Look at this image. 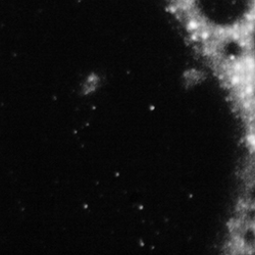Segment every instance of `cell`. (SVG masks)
<instances>
[{
    "mask_svg": "<svg viewBox=\"0 0 255 255\" xmlns=\"http://www.w3.org/2000/svg\"><path fill=\"white\" fill-rule=\"evenodd\" d=\"M190 8L204 24L215 29H234L252 12L254 0H189Z\"/></svg>",
    "mask_w": 255,
    "mask_h": 255,
    "instance_id": "cell-1",
    "label": "cell"
},
{
    "mask_svg": "<svg viewBox=\"0 0 255 255\" xmlns=\"http://www.w3.org/2000/svg\"><path fill=\"white\" fill-rule=\"evenodd\" d=\"M249 46H250V51H251V55L252 58L255 62V23L253 24V27L251 29V33H250V40H249Z\"/></svg>",
    "mask_w": 255,
    "mask_h": 255,
    "instance_id": "cell-2",
    "label": "cell"
}]
</instances>
